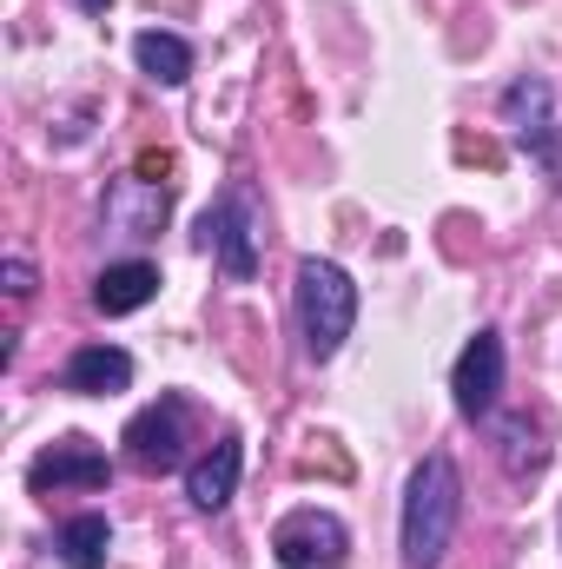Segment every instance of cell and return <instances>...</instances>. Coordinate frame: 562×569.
<instances>
[{"label": "cell", "mask_w": 562, "mask_h": 569, "mask_svg": "<svg viewBox=\"0 0 562 569\" xmlns=\"http://www.w3.org/2000/svg\"><path fill=\"white\" fill-rule=\"evenodd\" d=\"M127 457L140 470H179V457H185V405L179 398L145 405L140 418L127 425Z\"/></svg>", "instance_id": "5"}, {"label": "cell", "mask_w": 562, "mask_h": 569, "mask_svg": "<svg viewBox=\"0 0 562 569\" xmlns=\"http://www.w3.org/2000/svg\"><path fill=\"white\" fill-rule=\"evenodd\" d=\"M272 550L284 569H344L351 563V530L331 510H291L272 530Z\"/></svg>", "instance_id": "3"}, {"label": "cell", "mask_w": 562, "mask_h": 569, "mask_svg": "<svg viewBox=\"0 0 562 569\" xmlns=\"http://www.w3.org/2000/svg\"><path fill=\"white\" fill-rule=\"evenodd\" d=\"M259 239H265L259 206H252L245 186H232V192L212 206V219H205V246L219 252V266H225L232 279H252V272H259Z\"/></svg>", "instance_id": "4"}, {"label": "cell", "mask_w": 562, "mask_h": 569, "mask_svg": "<svg viewBox=\"0 0 562 569\" xmlns=\"http://www.w3.org/2000/svg\"><path fill=\"white\" fill-rule=\"evenodd\" d=\"M0 279H7V291H13V298H27V291H33V266H27V259H7V266H0Z\"/></svg>", "instance_id": "15"}, {"label": "cell", "mask_w": 562, "mask_h": 569, "mask_svg": "<svg viewBox=\"0 0 562 569\" xmlns=\"http://www.w3.org/2000/svg\"><path fill=\"white\" fill-rule=\"evenodd\" d=\"M450 391H456V411H463V418H483V411L496 405V391H503V338H496V331H476V338L463 345Z\"/></svg>", "instance_id": "6"}, {"label": "cell", "mask_w": 562, "mask_h": 569, "mask_svg": "<svg viewBox=\"0 0 562 569\" xmlns=\"http://www.w3.org/2000/svg\"><path fill=\"white\" fill-rule=\"evenodd\" d=\"M80 7H87V13H107V7H113V0H80Z\"/></svg>", "instance_id": "17"}, {"label": "cell", "mask_w": 562, "mask_h": 569, "mask_svg": "<svg viewBox=\"0 0 562 569\" xmlns=\"http://www.w3.org/2000/svg\"><path fill=\"white\" fill-rule=\"evenodd\" d=\"M133 60H140L145 80H159V87H185V80H192V47H185L179 33L145 27L140 40H133Z\"/></svg>", "instance_id": "12"}, {"label": "cell", "mask_w": 562, "mask_h": 569, "mask_svg": "<svg viewBox=\"0 0 562 569\" xmlns=\"http://www.w3.org/2000/svg\"><path fill=\"white\" fill-rule=\"evenodd\" d=\"M107 550H113V523H107L100 510H87V517H73V523L60 530L67 569H107Z\"/></svg>", "instance_id": "13"}, {"label": "cell", "mask_w": 562, "mask_h": 569, "mask_svg": "<svg viewBox=\"0 0 562 569\" xmlns=\"http://www.w3.org/2000/svg\"><path fill=\"white\" fill-rule=\"evenodd\" d=\"M159 172H172V159L165 152H140V179H159Z\"/></svg>", "instance_id": "16"}, {"label": "cell", "mask_w": 562, "mask_h": 569, "mask_svg": "<svg viewBox=\"0 0 562 569\" xmlns=\"http://www.w3.org/2000/svg\"><path fill=\"white\" fill-rule=\"evenodd\" d=\"M463 517V477L450 457H423L411 490H404V563L411 569H436L450 537Z\"/></svg>", "instance_id": "1"}, {"label": "cell", "mask_w": 562, "mask_h": 569, "mask_svg": "<svg viewBox=\"0 0 562 569\" xmlns=\"http://www.w3.org/2000/svg\"><path fill=\"white\" fill-rule=\"evenodd\" d=\"M503 120L523 127L530 140H543V127H550V87H543V80H516V87L503 93Z\"/></svg>", "instance_id": "14"}, {"label": "cell", "mask_w": 562, "mask_h": 569, "mask_svg": "<svg viewBox=\"0 0 562 569\" xmlns=\"http://www.w3.org/2000/svg\"><path fill=\"white\" fill-rule=\"evenodd\" d=\"M33 490H107V457L87 443V437H67V443H53V450H40L33 457Z\"/></svg>", "instance_id": "7"}, {"label": "cell", "mask_w": 562, "mask_h": 569, "mask_svg": "<svg viewBox=\"0 0 562 569\" xmlns=\"http://www.w3.org/2000/svg\"><path fill=\"white\" fill-rule=\"evenodd\" d=\"M67 391H80V398H107V391H127L133 385V358L120 351V345H80L73 358H67V378H60Z\"/></svg>", "instance_id": "8"}, {"label": "cell", "mask_w": 562, "mask_h": 569, "mask_svg": "<svg viewBox=\"0 0 562 569\" xmlns=\"http://www.w3.org/2000/svg\"><path fill=\"white\" fill-rule=\"evenodd\" d=\"M107 219H113V232H127V239H152V232L165 226V192H159V179H120L113 199H107Z\"/></svg>", "instance_id": "10"}, {"label": "cell", "mask_w": 562, "mask_h": 569, "mask_svg": "<svg viewBox=\"0 0 562 569\" xmlns=\"http://www.w3.org/2000/svg\"><path fill=\"white\" fill-rule=\"evenodd\" d=\"M152 291H159V266L127 259V266H107V272L93 279V305H100L107 318H127V311H140Z\"/></svg>", "instance_id": "11"}, {"label": "cell", "mask_w": 562, "mask_h": 569, "mask_svg": "<svg viewBox=\"0 0 562 569\" xmlns=\"http://www.w3.org/2000/svg\"><path fill=\"white\" fill-rule=\"evenodd\" d=\"M298 325H304V351L311 358H338V345L358 325V284L331 259H304L298 266Z\"/></svg>", "instance_id": "2"}, {"label": "cell", "mask_w": 562, "mask_h": 569, "mask_svg": "<svg viewBox=\"0 0 562 569\" xmlns=\"http://www.w3.org/2000/svg\"><path fill=\"white\" fill-rule=\"evenodd\" d=\"M239 470H245L239 437H219V443H212V457H199V463H192L185 497H192L199 510H225V503H232V490H239Z\"/></svg>", "instance_id": "9"}]
</instances>
